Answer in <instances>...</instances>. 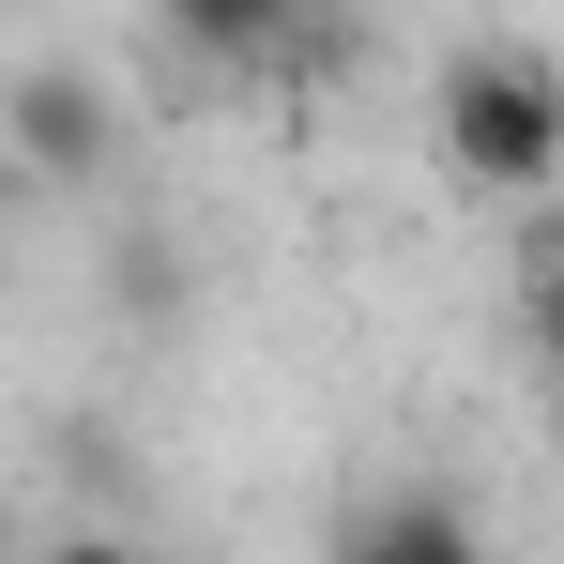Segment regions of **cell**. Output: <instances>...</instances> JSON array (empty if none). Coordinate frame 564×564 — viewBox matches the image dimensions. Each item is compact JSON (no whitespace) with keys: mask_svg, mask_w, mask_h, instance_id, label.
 I'll use <instances>...</instances> for the list:
<instances>
[{"mask_svg":"<svg viewBox=\"0 0 564 564\" xmlns=\"http://www.w3.org/2000/svg\"><path fill=\"white\" fill-rule=\"evenodd\" d=\"M427 122H443V169L488 184V198H550L564 184V62L550 46H458Z\"/></svg>","mask_w":564,"mask_h":564,"instance_id":"cell-1","label":"cell"},{"mask_svg":"<svg viewBox=\"0 0 564 564\" xmlns=\"http://www.w3.org/2000/svg\"><path fill=\"white\" fill-rule=\"evenodd\" d=\"M321 564H488V534H473V503L443 473H397V488H367V503L321 534Z\"/></svg>","mask_w":564,"mask_h":564,"instance_id":"cell-2","label":"cell"},{"mask_svg":"<svg viewBox=\"0 0 564 564\" xmlns=\"http://www.w3.org/2000/svg\"><path fill=\"white\" fill-rule=\"evenodd\" d=\"M0 122H15V169H46V184H93L107 169V93L77 62H31V77L0 93Z\"/></svg>","mask_w":564,"mask_h":564,"instance_id":"cell-3","label":"cell"},{"mask_svg":"<svg viewBox=\"0 0 564 564\" xmlns=\"http://www.w3.org/2000/svg\"><path fill=\"white\" fill-rule=\"evenodd\" d=\"M519 305H534V351H550V381H564V229H534V275H519Z\"/></svg>","mask_w":564,"mask_h":564,"instance_id":"cell-4","label":"cell"},{"mask_svg":"<svg viewBox=\"0 0 564 564\" xmlns=\"http://www.w3.org/2000/svg\"><path fill=\"white\" fill-rule=\"evenodd\" d=\"M46 564H153V550H122V534H62Z\"/></svg>","mask_w":564,"mask_h":564,"instance_id":"cell-5","label":"cell"}]
</instances>
